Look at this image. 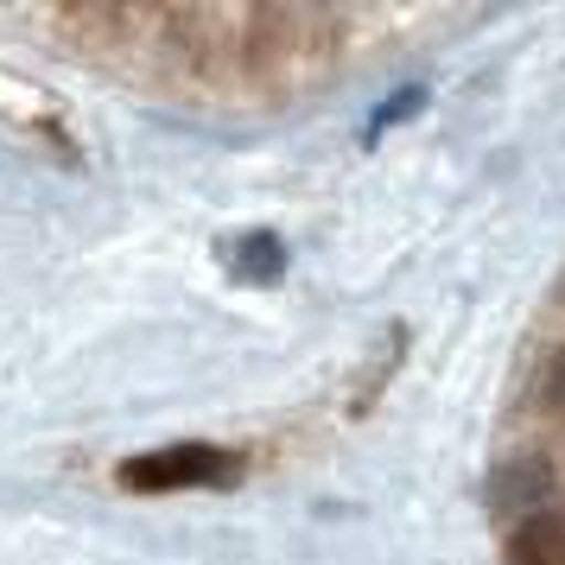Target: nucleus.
Returning a JSON list of instances; mask_svg holds the SVG:
<instances>
[{"instance_id": "f03ea898", "label": "nucleus", "mask_w": 565, "mask_h": 565, "mask_svg": "<svg viewBox=\"0 0 565 565\" xmlns=\"http://www.w3.org/2000/svg\"><path fill=\"white\" fill-rule=\"evenodd\" d=\"M553 470H546V458H509L495 477H489V502H495V514H509L514 527L521 521H534V514H553Z\"/></svg>"}, {"instance_id": "7ed1b4c3", "label": "nucleus", "mask_w": 565, "mask_h": 565, "mask_svg": "<svg viewBox=\"0 0 565 565\" xmlns=\"http://www.w3.org/2000/svg\"><path fill=\"white\" fill-rule=\"evenodd\" d=\"M509 559L514 565H565V509L521 521L509 540Z\"/></svg>"}, {"instance_id": "20e7f679", "label": "nucleus", "mask_w": 565, "mask_h": 565, "mask_svg": "<svg viewBox=\"0 0 565 565\" xmlns=\"http://www.w3.org/2000/svg\"><path fill=\"white\" fill-rule=\"evenodd\" d=\"M242 280H280V242L274 235H255V242H242Z\"/></svg>"}, {"instance_id": "f257e3e1", "label": "nucleus", "mask_w": 565, "mask_h": 565, "mask_svg": "<svg viewBox=\"0 0 565 565\" xmlns=\"http://www.w3.org/2000/svg\"><path fill=\"white\" fill-rule=\"evenodd\" d=\"M242 477V463L216 445H166V451H147V458H128L121 463V483L128 489H223Z\"/></svg>"}, {"instance_id": "39448f33", "label": "nucleus", "mask_w": 565, "mask_h": 565, "mask_svg": "<svg viewBox=\"0 0 565 565\" xmlns=\"http://www.w3.org/2000/svg\"><path fill=\"white\" fill-rule=\"evenodd\" d=\"M540 394H546V407H553V413H565V350H553V356H546Z\"/></svg>"}]
</instances>
